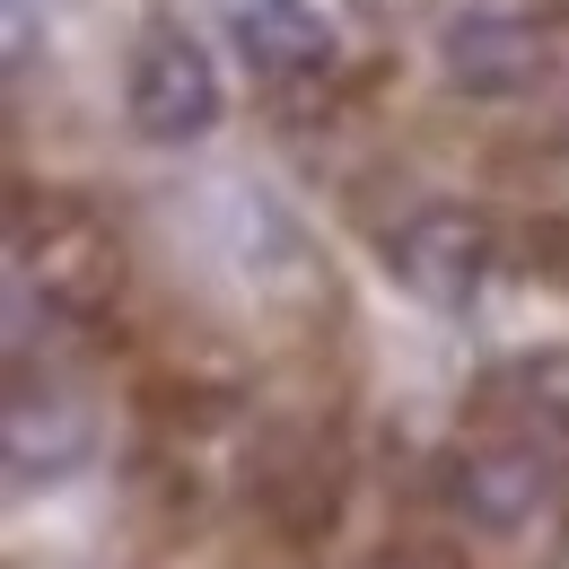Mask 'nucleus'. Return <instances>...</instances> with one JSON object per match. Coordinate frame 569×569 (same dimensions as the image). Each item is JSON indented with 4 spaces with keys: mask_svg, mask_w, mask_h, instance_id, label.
<instances>
[{
    "mask_svg": "<svg viewBox=\"0 0 569 569\" xmlns=\"http://www.w3.org/2000/svg\"><path fill=\"white\" fill-rule=\"evenodd\" d=\"M79 456H88V412L62 386L36 395V377H18L9 386V473L18 482H62Z\"/></svg>",
    "mask_w": 569,
    "mask_h": 569,
    "instance_id": "0eeeda50",
    "label": "nucleus"
},
{
    "mask_svg": "<svg viewBox=\"0 0 569 569\" xmlns=\"http://www.w3.org/2000/svg\"><path fill=\"white\" fill-rule=\"evenodd\" d=\"M517 395H526V412L552 429V438H569V351L517 359Z\"/></svg>",
    "mask_w": 569,
    "mask_h": 569,
    "instance_id": "6e6552de",
    "label": "nucleus"
},
{
    "mask_svg": "<svg viewBox=\"0 0 569 569\" xmlns=\"http://www.w3.org/2000/svg\"><path fill=\"white\" fill-rule=\"evenodd\" d=\"M438 71H447V88H465L482 106H508V97H535L543 88L552 36L526 9H508V0H465L438 27Z\"/></svg>",
    "mask_w": 569,
    "mask_h": 569,
    "instance_id": "20e7f679",
    "label": "nucleus"
},
{
    "mask_svg": "<svg viewBox=\"0 0 569 569\" xmlns=\"http://www.w3.org/2000/svg\"><path fill=\"white\" fill-rule=\"evenodd\" d=\"M491 263H499V237L473 202H421L386 228V272L438 316H465L491 281Z\"/></svg>",
    "mask_w": 569,
    "mask_h": 569,
    "instance_id": "7ed1b4c3",
    "label": "nucleus"
},
{
    "mask_svg": "<svg viewBox=\"0 0 569 569\" xmlns=\"http://www.w3.org/2000/svg\"><path fill=\"white\" fill-rule=\"evenodd\" d=\"M228 36L246 53V71L272 79V88H298V79H325L342 36L316 0H228Z\"/></svg>",
    "mask_w": 569,
    "mask_h": 569,
    "instance_id": "423d86ee",
    "label": "nucleus"
},
{
    "mask_svg": "<svg viewBox=\"0 0 569 569\" xmlns=\"http://www.w3.org/2000/svg\"><path fill=\"white\" fill-rule=\"evenodd\" d=\"M123 114L149 149H193L219 132L228 114V88H219V62L202 53V36L184 27H149L132 44V71H123Z\"/></svg>",
    "mask_w": 569,
    "mask_h": 569,
    "instance_id": "f03ea898",
    "label": "nucleus"
},
{
    "mask_svg": "<svg viewBox=\"0 0 569 569\" xmlns=\"http://www.w3.org/2000/svg\"><path fill=\"white\" fill-rule=\"evenodd\" d=\"M9 263H18V307L44 298V316H106L123 298V246L79 202H44V219L18 211Z\"/></svg>",
    "mask_w": 569,
    "mask_h": 569,
    "instance_id": "f257e3e1",
    "label": "nucleus"
},
{
    "mask_svg": "<svg viewBox=\"0 0 569 569\" xmlns=\"http://www.w3.org/2000/svg\"><path fill=\"white\" fill-rule=\"evenodd\" d=\"M447 499L473 535H526L552 517L561 499V465L535 447V438H482L447 465Z\"/></svg>",
    "mask_w": 569,
    "mask_h": 569,
    "instance_id": "39448f33",
    "label": "nucleus"
}]
</instances>
